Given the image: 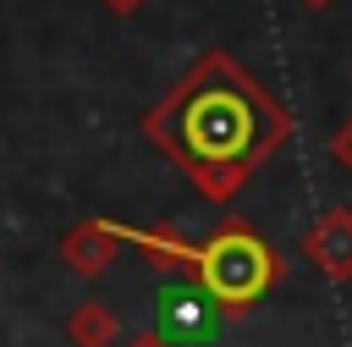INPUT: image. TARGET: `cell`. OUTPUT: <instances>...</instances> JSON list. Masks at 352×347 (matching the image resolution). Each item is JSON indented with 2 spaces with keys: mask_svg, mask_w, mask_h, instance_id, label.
<instances>
[{
  "mask_svg": "<svg viewBox=\"0 0 352 347\" xmlns=\"http://www.w3.org/2000/svg\"><path fill=\"white\" fill-rule=\"evenodd\" d=\"M116 336H121V319H116V308L110 303H77L72 314H66V341L72 347H116Z\"/></svg>",
  "mask_w": 352,
  "mask_h": 347,
  "instance_id": "cell-6",
  "label": "cell"
},
{
  "mask_svg": "<svg viewBox=\"0 0 352 347\" xmlns=\"http://www.w3.org/2000/svg\"><path fill=\"white\" fill-rule=\"evenodd\" d=\"M275 275H280V264H275L270 242L253 237L242 220H226V226L204 242V275H198V286H204V297H209L226 319H242V314L275 286Z\"/></svg>",
  "mask_w": 352,
  "mask_h": 347,
  "instance_id": "cell-2",
  "label": "cell"
},
{
  "mask_svg": "<svg viewBox=\"0 0 352 347\" xmlns=\"http://www.w3.org/2000/svg\"><path fill=\"white\" fill-rule=\"evenodd\" d=\"M302 259L324 275V281H352V209L346 204H336V209H324L308 231H302Z\"/></svg>",
  "mask_w": 352,
  "mask_h": 347,
  "instance_id": "cell-4",
  "label": "cell"
},
{
  "mask_svg": "<svg viewBox=\"0 0 352 347\" xmlns=\"http://www.w3.org/2000/svg\"><path fill=\"white\" fill-rule=\"evenodd\" d=\"M330 154H336V165L352 176V116H346V121H341V132L330 138Z\"/></svg>",
  "mask_w": 352,
  "mask_h": 347,
  "instance_id": "cell-7",
  "label": "cell"
},
{
  "mask_svg": "<svg viewBox=\"0 0 352 347\" xmlns=\"http://www.w3.org/2000/svg\"><path fill=\"white\" fill-rule=\"evenodd\" d=\"M99 6H104L110 17H138V11L148 6V0H99Z\"/></svg>",
  "mask_w": 352,
  "mask_h": 347,
  "instance_id": "cell-8",
  "label": "cell"
},
{
  "mask_svg": "<svg viewBox=\"0 0 352 347\" xmlns=\"http://www.w3.org/2000/svg\"><path fill=\"white\" fill-rule=\"evenodd\" d=\"M116 237L126 242V248H138L154 270H165V275H182V281H192L198 286V275H204V242H187L182 231H170V226H121L116 220Z\"/></svg>",
  "mask_w": 352,
  "mask_h": 347,
  "instance_id": "cell-3",
  "label": "cell"
},
{
  "mask_svg": "<svg viewBox=\"0 0 352 347\" xmlns=\"http://www.w3.org/2000/svg\"><path fill=\"white\" fill-rule=\"evenodd\" d=\"M143 138L165 160H176L209 204H231L248 176L292 138V116L242 61L209 50L143 116Z\"/></svg>",
  "mask_w": 352,
  "mask_h": 347,
  "instance_id": "cell-1",
  "label": "cell"
},
{
  "mask_svg": "<svg viewBox=\"0 0 352 347\" xmlns=\"http://www.w3.org/2000/svg\"><path fill=\"white\" fill-rule=\"evenodd\" d=\"M302 6H308V11H324V6H336V0H302Z\"/></svg>",
  "mask_w": 352,
  "mask_h": 347,
  "instance_id": "cell-9",
  "label": "cell"
},
{
  "mask_svg": "<svg viewBox=\"0 0 352 347\" xmlns=\"http://www.w3.org/2000/svg\"><path fill=\"white\" fill-rule=\"evenodd\" d=\"M116 248H121V237H116V220H104V215H88V220H77V226L60 237V264H66L72 275L94 281V275H104V270L116 264Z\"/></svg>",
  "mask_w": 352,
  "mask_h": 347,
  "instance_id": "cell-5",
  "label": "cell"
}]
</instances>
